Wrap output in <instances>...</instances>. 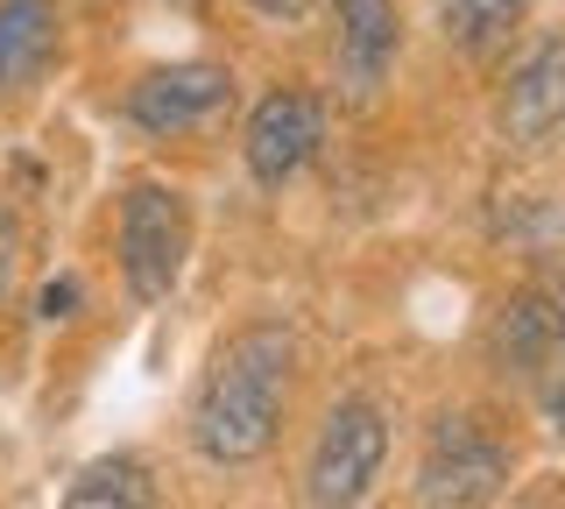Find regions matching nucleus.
Instances as JSON below:
<instances>
[{"instance_id":"obj_2","label":"nucleus","mask_w":565,"mask_h":509,"mask_svg":"<svg viewBox=\"0 0 565 509\" xmlns=\"http://www.w3.org/2000/svg\"><path fill=\"white\" fill-rule=\"evenodd\" d=\"M388 460V417L375 396H340L326 411V425L311 438V460H305V496L311 509H361L382 481Z\"/></svg>"},{"instance_id":"obj_3","label":"nucleus","mask_w":565,"mask_h":509,"mask_svg":"<svg viewBox=\"0 0 565 509\" xmlns=\"http://www.w3.org/2000/svg\"><path fill=\"white\" fill-rule=\"evenodd\" d=\"M191 255V205L184 191H170L163 178H135L120 191V276L141 305H163L184 276Z\"/></svg>"},{"instance_id":"obj_14","label":"nucleus","mask_w":565,"mask_h":509,"mask_svg":"<svg viewBox=\"0 0 565 509\" xmlns=\"http://www.w3.org/2000/svg\"><path fill=\"white\" fill-rule=\"evenodd\" d=\"M14 276H22V226L0 213V311H8V297H14Z\"/></svg>"},{"instance_id":"obj_6","label":"nucleus","mask_w":565,"mask_h":509,"mask_svg":"<svg viewBox=\"0 0 565 509\" xmlns=\"http://www.w3.org/2000/svg\"><path fill=\"white\" fill-rule=\"evenodd\" d=\"M234 107V78L220 64H163L128 93V120L141 135H191Z\"/></svg>"},{"instance_id":"obj_1","label":"nucleus","mask_w":565,"mask_h":509,"mask_svg":"<svg viewBox=\"0 0 565 509\" xmlns=\"http://www.w3.org/2000/svg\"><path fill=\"white\" fill-rule=\"evenodd\" d=\"M297 340L282 326H241L212 347L199 396H191V446L212 467H247L276 446L282 403H290Z\"/></svg>"},{"instance_id":"obj_13","label":"nucleus","mask_w":565,"mask_h":509,"mask_svg":"<svg viewBox=\"0 0 565 509\" xmlns=\"http://www.w3.org/2000/svg\"><path fill=\"white\" fill-rule=\"evenodd\" d=\"M78 305H85V290H78V276H57V284H43V297H35V311H43L50 326H64V319H78Z\"/></svg>"},{"instance_id":"obj_7","label":"nucleus","mask_w":565,"mask_h":509,"mask_svg":"<svg viewBox=\"0 0 565 509\" xmlns=\"http://www.w3.org/2000/svg\"><path fill=\"white\" fill-rule=\"evenodd\" d=\"M396 0H340L332 8V57H340V85L347 99H375L388 72H396Z\"/></svg>"},{"instance_id":"obj_15","label":"nucleus","mask_w":565,"mask_h":509,"mask_svg":"<svg viewBox=\"0 0 565 509\" xmlns=\"http://www.w3.org/2000/svg\"><path fill=\"white\" fill-rule=\"evenodd\" d=\"M247 8H255V14H269V22H305L318 0H247Z\"/></svg>"},{"instance_id":"obj_9","label":"nucleus","mask_w":565,"mask_h":509,"mask_svg":"<svg viewBox=\"0 0 565 509\" xmlns=\"http://www.w3.org/2000/svg\"><path fill=\"white\" fill-rule=\"evenodd\" d=\"M565 347V290H516L502 297V311H494L488 326V354L502 368H516V375H530V368H544Z\"/></svg>"},{"instance_id":"obj_16","label":"nucleus","mask_w":565,"mask_h":509,"mask_svg":"<svg viewBox=\"0 0 565 509\" xmlns=\"http://www.w3.org/2000/svg\"><path fill=\"white\" fill-rule=\"evenodd\" d=\"M544 425L565 438V382H552V390H544Z\"/></svg>"},{"instance_id":"obj_5","label":"nucleus","mask_w":565,"mask_h":509,"mask_svg":"<svg viewBox=\"0 0 565 509\" xmlns=\"http://www.w3.org/2000/svg\"><path fill=\"white\" fill-rule=\"evenodd\" d=\"M318 149H326V107H318V93H305V85H276L247 114L241 156H247V178L262 191H282L290 178H305Z\"/></svg>"},{"instance_id":"obj_12","label":"nucleus","mask_w":565,"mask_h":509,"mask_svg":"<svg viewBox=\"0 0 565 509\" xmlns=\"http://www.w3.org/2000/svg\"><path fill=\"white\" fill-rule=\"evenodd\" d=\"M523 14H530V0H446V8H438V29H446L452 50L488 57V50L509 43V29H516Z\"/></svg>"},{"instance_id":"obj_4","label":"nucleus","mask_w":565,"mask_h":509,"mask_svg":"<svg viewBox=\"0 0 565 509\" xmlns=\"http://www.w3.org/2000/svg\"><path fill=\"white\" fill-rule=\"evenodd\" d=\"M411 488H417L424 509H488L509 488V446L481 425V417H467V411L438 417V425L424 432Z\"/></svg>"},{"instance_id":"obj_8","label":"nucleus","mask_w":565,"mask_h":509,"mask_svg":"<svg viewBox=\"0 0 565 509\" xmlns=\"http://www.w3.org/2000/svg\"><path fill=\"white\" fill-rule=\"evenodd\" d=\"M565 128V36H544L530 57L516 64L502 93V142L516 149H537L544 135Z\"/></svg>"},{"instance_id":"obj_10","label":"nucleus","mask_w":565,"mask_h":509,"mask_svg":"<svg viewBox=\"0 0 565 509\" xmlns=\"http://www.w3.org/2000/svg\"><path fill=\"white\" fill-rule=\"evenodd\" d=\"M57 50V0H0V99L50 64Z\"/></svg>"},{"instance_id":"obj_11","label":"nucleus","mask_w":565,"mask_h":509,"mask_svg":"<svg viewBox=\"0 0 565 509\" xmlns=\"http://www.w3.org/2000/svg\"><path fill=\"white\" fill-rule=\"evenodd\" d=\"M64 509H156V474L135 453H99L71 474Z\"/></svg>"}]
</instances>
